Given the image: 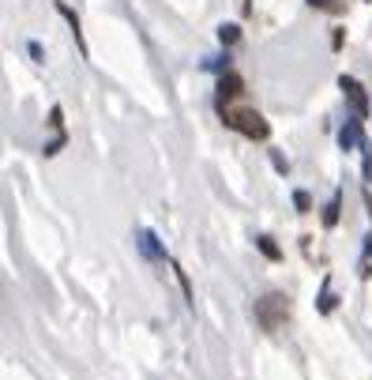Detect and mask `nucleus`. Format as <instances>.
<instances>
[{
  "label": "nucleus",
  "instance_id": "9d476101",
  "mask_svg": "<svg viewBox=\"0 0 372 380\" xmlns=\"http://www.w3.org/2000/svg\"><path fill=\"white\" fill-rule=\"evenodd\" d=\"M361 173H365V184L372 181V144L361 139Z\"/></svg>",
  "mask_w": 372,
  "mask_h": 380
},
{
  "label": "nucleus",
  "instance_id": "1a4fd4ad",
  "mask_svg": "<svg viewBox=\"0 0 372 380\" xmlns=\"http://www.w3.org/2000/svg\"><path fill=\"white\" fill-rule=\"evenodd\" d=\"M256 248H259V253H264L267 260H282V248L275 245V237H267V234L256 237Z\"/></svg>",
  "mask_w": 372,
  "mask_h": 380
},
{
  "label": "nucleus",
  "instance_id": "6ab92c4d",
  "mask_svg": "<svg viewBox=\"0 0 372 380\" xmlns=\"http://www.w3.org/2000/svg\"><path fill=\"white\" fill-rule=\"evenodd\" d=\"M368 256H372V230L365 234V260H368Z\"/></svg>",
  "mask_w": 372,
  "mask_h": 380
},
{
  "label": "nucleus",
  "instance_id": "ddd939ff",
  "mask_svg": "<svg viewBox=\"0 0 372 380\" xmlns=\"http://www.w3.org/2000/svg\"><path fill=\"white\" fill-rule=\"evenodd\" d=\"M293 208H297L301 215H304V211H312V196H309L304 189H297V192H293Z\"/></svg>",
  "mask_w": 372,
  "mask_h": 380
},
{
  "label": "nucleus",
  "instance_id": "f8f14e48",
  "mask_svg": "<svg viewBox=\"0 0 372 380\" xmlns=\"http://www.w3.org/2000/svg\"><path fill=\"white\" fill-rule=\"evenodd\" d=\"M173 271H177V279H181V290H184V298H188V305H195V294H192V282H188V271H181L177 264H173Z\"/></svg>",
  "mask_w": 372,
  "mask_h": 380
},
{
  "label": "nucleus",
  "instance_id": "2eb2a0df",
  "mask_svg": "<svg viewBox=\"0 0 372 380\" xmlns=\"http://www.w3.org/2000/svg\"><path fill=\"white\" fill-rule=\"evenodd\" d=\"M203 68H211V72H229V57H211V61H203Z\"/></svg>",
  "mask_w": 372,
  "mask_h": 380
},
{
  "label": "nucleus",
  "instance_id": "aec40b11",
  "mask_svg": "<svg viewBox=\"0 0 372 380\" xmlns=\"http://www.w3.org/2000/svg\"><path fill=\"white\" fill-rule=\"evenodd\" d=\"M312 8H331V0H309Z\"/></svg>",
  "mask_w": 372,
  "mask_h": 380
},
{
  "label": "nucleus",
  "instance_id": "0eeeda50",
  "mask_svg": "<svg viewBox=\"0 0 372 380\" xmlns=\"http://www.w3.org/2000/svg\"><path fill=\"white\" fill-rule=\"evenodd\" d=\"M57 12H60L64 19H68V27H72V34H75V46H79V53L86 57V42H83V30H79V15H75L72 8L64 4V0H57Z\"/></svg>",
  "mask_w": 372,
  "mask_h": 380
},
{
  "label": "nucleus",
  "instance_id": "423d86ee",
  "mask_svg": "<svg viewBox=\"0 0 372 380\" xmlns=\"http://www.w3.org/2000/svg\"><path fill=\"white\" fill-rule=\"evenodd\" d=\"M240 94H245V83H240V75L222 72V80H218V102H226V99H240Z\"/></svg>",
  "mask_w": 372,
  "mask_h": 380
},
{
  "label": "nucleus",
  "instance_id": "a211bd4d",
  "mask_svg": "<svg viewBox=\"0 0 372 380\" xmlns=\"http://www.w3.org/2000/svg\"><path fill=\"white\" fill-rule=\"evenodd\" d=\"M30 57H34L38 64H41V61H46V53H41V46H38V42H30Z\"/></svg>",
  "mask_w": 372,
  "mask_h": 380
},
{
  "label": "nucleus",
  "instance_id": "9b49d317",
  "mask_svg": "<svg viewBox=\"0 0 372 380\" xmlns=\"http://www.w3.org/2000/svg\"><path fill=\"white\" fill-rule=\"evenodd\" d=\"M237 38H240V27L237 23H222V27H218V42H222V46H233Z\"/></svg>",
  "mask_w": 372,
  "mask_h": 380
},
{
  "label": "nucleus",
  "instance_id": "20e7f679",
  "mask_svg": "<svg viewBox=\"0 0 372 380\" xmlns=\"http://www.w3.org/2000/svg\"><path fill=\"white\" fill-rule=\"evenodd\" d=\"M361 139H365V132H361V117L354 113V117H346L342 128H338V147L354 151V147H361Z\"/></svg>",
  "mask_w": 372,
  "mask_h": 380
},
{
  "label": "nucleus",
  "instance_id": "f257e3e1",
  "mask_svg": "<svg viewBox=\"0 0 372 380\" xmlns=\"http://www.w3.org/2000/svg\"><path fill=\"white\" fill-rule=\"evenodd\" d=\"M218 110H222V121L229 128H237L240 136H248V139H267L271 136V125L256 110H226V106H218Z\"/></svg>",
  "mask_w": 372,
  "mask_h": 380
},
{
  "label": "nucleus",
  "instance_id": "39448f33",
  "mask_svg": "<svg viewBox=\"0 0 372 380\" xmlns=\"http://www.w3.org/2000/svg\"><path fill=\"white\" fill-rule=\"evenodd\" d=\"M139 253H143L150 264H162V260H166V248H162L155 230H139Z\"/></svg>",
  "mask_w": 372,
  "mask_h": 380
},
{
  "label": "nucleus",
  "instance_id": "6e6552de",
  "mask_svg": "<svg viewBox=\"0 0 372 380\" xmlns=\"http://www.w3.org/2000/svg\"><path fill=\"white\" fill-rule=\"evenodd\" d=\"M338 211H342V192H335V196L327 200V208H323V226H327V230L338 226Z\"/></svg>",
  "mask_w": 372,
  "mask_h": 380
},
{
  "label": "nucleus",
  "instance_id": "7ed1b4c3",
  "mask_svg": "<svg viewBox=\"0 0 372 380\" xmlns=\"http://www.w3.org/2000/svg\"><path fill=\"white\" fill-rule=\"evenodd\" d=\"M338 87H342L346 102L354 106V113L361 117V121H365V117H368V94H365V87H361L354 75H342V80H338Z\"/></svg>",
  "mask_w": 372,
  "mask_h": 380
},
{
  "label": "nucleus",
  "instance_id": "4468645a",
  "mask_svg": "<svg viewBox=\"0 0 372 380\" xmlns=\"http://www.w3.org/2000/svg\"><path fill=\"white\" fill-rule=\"evenodd\" d=\"M335 301H338V298L323 286V294H320V301H316V309H320V312H331V309H335Z\"/></svg>",
  "mask_w": 372,
  "mask_h": 380
},
{
  "label": "nucleus",
  "instance_id": "dca6fc26",
  "mask_svg": "<svg viewBox=\"0 0 372 380\" xmlns=\"http://www.w3.org/2000/svg\"><path fill=\"white\" fill-rule=\"evenodd\" d=\"M49 125L60 132V125H64V113H60V106H53V113H49Z\"/></svg>",
  "mask_w": 372,
  "mask_h": 380
},
{
  "label": "nucleus",
  "instance_id": "f3484780",
  "mask_svg": "<svg viewBox=\"0 0 372 380\" xmlns=\"http://www.w3.org/2000/svg\"><path fill=\"white\" fill-rule=\"evenodd\" d=\"M271 162H275V170H278V173H286V170H290V162H286V158H282V155H278V151H271Z\"/></svg>",
  "mask_w": 372,
  "mask_h": 380
},
{
  "label": "nucleus",
  "instance_id": "f03ea898",
  "mask_svg": "<svg viewBox=\"0 0 372 380\" xmlns=\"http://www.w3.org/2000/svg\"><path fill=\"white\" fill-rule=\"evenodd\" d=\"M256 320L264 331H278L290 320V298L286 294H267L256 301Z\"/></svg>",
  "mask_w": 372,
  "mask_h": 380
}]
</instances>
